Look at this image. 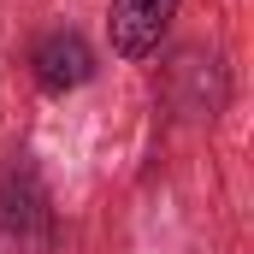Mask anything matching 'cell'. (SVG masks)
<instances>
[{
	"label": "cell",
	"instance_id": "3957f363",
	"mask_svg": "<svg viewBox=\"0 0 254 254\" xmlns=\"http://www.w3.org/2000/svg\"><path fill=\"white\" fill-rule=\"evenodd\" d=\"M30 71L42 83V95H71L95 77V48L77 36V30H48L30 54Z\"/></svg>",
	"mask_w": 254,
	"mask_h": 254
},
{
	"label": "cell",
	"instance_id": "7a4b0ae2",
	"mask_svg": "<svg viewBox=\"0 0 254 254\" xmlns=\"http://www.w3.org/2000/svg\"><path fill=\"white\" fill-rule=\"evenodd\" d=\"M178 18V0H113L107 6V42L119 60H148Z\"/></svg>",
	"mask_w": 254,
	"mask_h": 254
},
{
	"label": "cell",
	"instance_id": "6da1fadb",
	"mask_svg": "<svg viewBox=\"0 0 254 254\" xmlns=\"http://www.w3.org/2000/svg\"><path fill=\"white\" fill-rule=\"evenodd\" d=\"M0 237L18 254H48L60 237V219H54V195L48 178L30 154H12L0 166Z\"/></svg>",
	"mask_w": 254,
	"mask_h": 254
}]
</instances>
